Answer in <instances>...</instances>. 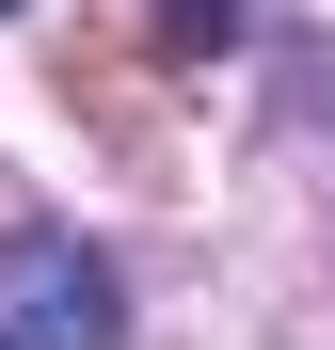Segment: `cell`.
<instances>
[{
	"label": "cell",
	"instance_id": "1",
	"mask_svg": "<svg viewBox=\"0 0 335 350\" xmlns=\"http://www.w3.org/2000/svg\"><path fill=\"white\" fill-rule=\"evenodd\" d=\"M112 255L80 223H16L0 239V350H112Z\"/></svg>",
	"mask_w": 335,
	"mask_h": 350
},
{
	"label": "cell",
	"instance_id": "2",
	"mask_svg": "<svg viewBox=\"0 0 335 350\" xmlns=\"http://www.w3.org/2000/svg\"><path fill=\"white\" fill-rule=\"evenodd\" d=\"M160 32H176V48H223V32H240V0H160Z\"/></svg>",
	"mask_w": 335,
	"mask_h": 350
},
{
	"label": "cell",
	"instance_id": "3",
	"mask_svg": "<svg viewBox=\"0 0 335 350\" xmlns=\"http://www.w3.org/2000/svg\"><path fill=\"white\" fill-rule=\"evenodd\" d=\"M0 16H16V0H0Z\"/></svg>",
	"mask_w": 335,
	"mask_h": 350
}]
</instances>
